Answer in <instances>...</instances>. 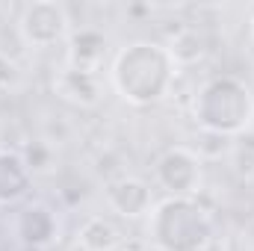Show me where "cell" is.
I'll use <instances>...</instances> for the list:
<instances>
[{
  "instance_id": "1",
  "label": "cell",
  "mask_w": 254,
  "mask_h": 251,
  "mask_svg": "<svg viewBox=\"0 0 254 251\" xmlns=\"http://www.w3.org/2000/svg\"><path fill=\"white\" fill-rule=\"evenodd\" d=\"M172 57L169 48L163 45H151V42H136L125 48L116 65H113V83L116 89L125 95L127 101L133 104H151V101H160L169 80H172V71L166 74H148V68H157L160 63H166Z\"/></svg>"
},
{
  "instance_id": "2",
  "label": "cell",
  "mask_w": 254,
  "mask_h": 251,
  "mask_svg": "<svg viewBox=\"0 0 254 251\" xmlns=\"http://www.w3.org/2000/svg\"><path fill=\"white\" fill-rule=\"evenodd\" d=\"M201 122L216 130V133H237L243 127H249L254 113V98L249 86H243L234 77H222L213 80L204 92H201Z\"/></svg>"
},
{
  "instance_id": "3",
  "label": "cell",
  "mask_w": 254,
  "mask_h": 251,
  "mask_svg": "<svg viewBox=\"0 0 254 251\" xmlns=\"http://www.w3.org/2000/svg\"><path fill=\"white\" fill-rule=\"evenodd\" d=\"M21 39L33 48H51L68 33V15L60 3H30L21 15Z\"/></svg>"
},
{
  "instance_id": "4",
  "label": "cell",
  "mask_w": 254,
  "mask_h": 251,
  "mask_svg": "<svg viewBox=\"0 0 254 251\" xmlns=\"http://www.w3.org/2000/svg\"><path fill=\"white\" fill-rule=\"evenodd\" d=\"M104 54H107L104 39H101L98 33L83 30V33H77V36L71 39L65 71H77V74H89V77H95L98 68H101V63H104Z\"/></svg>"
},
{
  "instance_id": "5",
  "label": "cell",
  "mask_w": 254,
  "mask_h": 251,
  "mask_svg": "<svg viewBox=\"0 0 254 251\" xmlns=\"http://www.w3.org/2000/svg\"><path fill=\"white\" fill-rule=\"evenodd\" d=\"M110 251H119V249H110Z\"/></svg>"
}]
</instances>
